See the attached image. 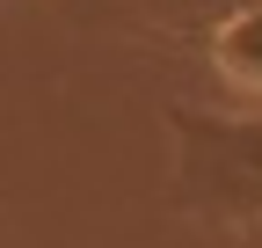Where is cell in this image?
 I'll use <instances>...</instances> for the list:
<instances>
[{
	"instance_id": "cell-4",
	"label": "cell",
	"mask_w": 262,
	"mask_h": 248,
	"mask_svg": "<svg viewBox=\"0 0 262 248\" xmlns=\"http://www.w3.org/2000/svg\"><path fill=\"white\" fill-rule=\"evenodd\" d=\"M241 248H262V219H255V226H241Z\"/></svg>"
},
{
	"instance_id": "cell-2",
	"label": "cell",
	"mask_w": 262,
	"mask_h": 248,
	"mask_svg": "<svg viewBox=\"0 0 262 248\" xmlns=\"http://www.w3.org/2000/svg\"><path fill=\"white\" fill-rule=\"evenodd\" d=\"M211 66H219L226 88L262 95V0H241V8L211 29Z\"/></svg>"
},
{
	"instance_id": "cell-3",
	"label": "cell",
	"mask_w": 262,
	"mask_h": 248,
	"mask_svg": "<svg viewBox=\"0 0 262 248\" xmlns=\"http://www.w3.org/2000/svg\"><path fill=\"white\" fill-rule=\"evenodd\" d=\"M241 0H139V15L160 29H219Z\"/></svg>"
},
{
	"instance_id": "cell-1",
	"label": "cell",
	"mask_w": 262,
	"mask_h": 248,
	"mask_svg": "<svg viewBox=\"0 0 262 248\" xmlns=\"http://www.w3.org/2000/svg\"><path fill=\"white\" fill-rule=\"evenodd\" d=\"M175 139V204L204 226H255L262 219V110L226 117V110H160Z\"/></svg>"
}]
</instances>
